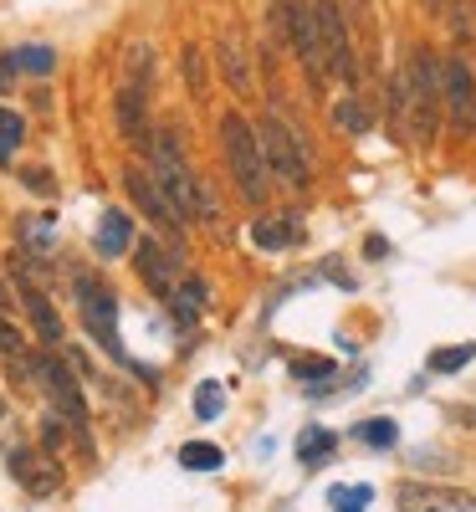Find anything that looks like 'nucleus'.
Here are the masks:
<instances>
[{"instance_id":"obj_1","label":"nucleus","mask_w":476,"mask_h":512,"mask_svg":"<svg viewBox=\"0 0 476 512\" xmlns=\"http://www.w3.org/2000/svg\"><path fill=\"white\" fill-rule=\"evenodd\" d=\"M446 108H441V62L430 47H415L405 57V67L389 82V128L410 144H430L441 128Z\"/></svg>"},{"instance_id":"obj_2","label":"nucleus","mask_w":476,"mask_h":512,"mask_svg":"<svg viewBox=\"0 0 476 512\" xmlns=\"http://www.w3.org/2000/svg\"><path fill=\"white\" fill-rule=\"evenodd\" d=\"M221 154H226V169H231V180H236L241 200L262 205L272 175H267V159H262V139H256V123H251L241 108H226V113H221Z\"/></svg>"},{"instance_id":"obj_3","label":"nucleus","mask_w":476,"mask_h":512,"mask_svg":"<svg viewBox=\"0 0 476 512\" xmlns=\"http://www.w3.org/2000/svg\"><path fill=\"white\" fill-rule=\"evenodd\" d=\"M256 139H262V159H267V175L282 185V190H292V195H302L313 185V169H308V154H302V144H297V134L277 118V113H262L256 118Z\"/></svg>"},{"instance_id":"obj_4","label":"nucleus","mask_w":476,"mask_h":512,"mask_svg":"<svg viewBox=\"0 0 476 512\" xmlns=\"http://www.w3.org/2000/svg\"><path fill=\"white\" fill-rule=\"evenodd\" d=\"M441 108H446V123L456 139L476 134V72L461 52L441 57Z\"/></svg>"},{"instance_id":"obj_5","label":"nucleus","mask_w":476,"mask_h":512,"mask_svg":"<svg viewBox=\"0 0 476 512\" xmlns=\"http://www.w3.org/2000/svg\"><path fill=\"white\" fill-rule=\"evenodd\" d=\"M313 21H318V41L328 57V77L359 88V67H354V36H349V16L338 0H313Z\"/></svg>"},{"instance_id":"obj_6","label":"nucleus","mask_w":476,"mask_h":512,"mask_svg":"<svg viewBox=\"0 0 476 512\" xmlns=\"http://www.w3.org/2000/svg\"><path fill=\"white\" fill-rule=\"evenodd\" d=\"M72 287H77V308H82V323H88V333L98 338L113 359H123V344H118V297H113V287H103L93 272H77Z\"/></svg>"},{"instance_id":"obj_7","label":"nucleus","mask_w":476,"mask_h":512,"mask_svg":"<svg viewBox=\"0 0 476 512\" xmlns=\"http://www.w3.org/2000/svg\"><path fill=\"white\" fill-rule=\"evenodd\" d=\"M287 47L297 52L302 72H308L313 93L328 82V57H323V41H318V21H313V0H287Z\"/></svg>"},{"instance_id":"obj_8","label":"nucleus","mask_w":476,"mask_h":512,"mask_svg":"<svg viewBox=\"0 0 476 512\" xmlns=\"http://www.w3.org/2000/svg\"><path fill=\"white\" fill-rule=\"evenodd\" d=\"M134 267H139V282L159 297V303H175V292L185 282V267H180L175 251H164L154 236H139L134 241Z\"/></svg>"},{"instance_id":"obj_9","label":"nucleus","mask_w":476,"mask_h":512,"mask_svg":"<svg viewBox=\"0 0 476 512\" xmlns=\"http://www.w3.org/2000/svg\"><path fill=\"white\" fill-rule=\"evenodd\" d=\"M123 190H128V200L139 205V216H149L154 231H164V236H180V231H185V221L175 216V205L164 200V190H159V180L149 175V169L128 164V169H123Z\"/></svg>"},{"instance_id":"obj_10","label":"nucleus","mask_w":476,"mask_h":512,"mask_svg":"<svg viewBox=\"0 0 476 512\" xmlns=\"http://www.w3.org/2000/svg\"><path fill=\"white\" fill-rule=\"evenodd\" d=\"M6 466H11V477H16V487H21L26 497H57V492H62V466H57L52 451L16 446V451L6 456Z\"/></svg>"},{"instance_id":"obj_11","label":"nucleus","mask_w":476,"mask_h":512,"mask_svg":"<svg viewBox=\"0 0 476 512\" xmlns=\"http://www.w3.org/2000/svg\"><path fill=\"white\" fill-rule=\"evenodd\" d=\"M395 507L400 512H476V492L441 487V482H400Z\"/></svg>"},{"instance_id":"obj_12","label":"nucleus","mask_w":476,"mask_h":512,"mask_svg":"<svg viewBox=\"0 0 476 512\" xmlns=\"http://www.w3.org/2000/svg\"><path fill=\"white\" fill-rule=\"evenodd\" d=\"M343 16H349V36H354V67L359 82L379 72V16H374V0H338Z\"/></svg>"},{"instance_id":"obj_13","label":"nucleus","mask_w":476,"mask_h":512,"mask_svg":"<svg viewBox=\"0 0 476 512\" xmlns=\"http://www.w3.org/2000/svg\"><path fill=\"white\" fill-rule=\"evenodd\" d=\"M113 123H118V134L128 144L149 149L154 128H149V88H144V82H123V88L113 93Z\"/></svg>"},{"instance_id":"obj_14","label":"nucleus","mask_w":476,"mask_h":512,"mask_svg":"<svg viewBox=\"0 0 476 512\" xmlns=\"http://www.w3.org/2000/svg\"><path fill=\"white\" fill-rule=\"evenodd\" d=\"M16 292H21V303H26V318H31L36 338H41V349L57 354V349H62V318H57V308H52V297L26 277V267H16Z\"/></svg>"},{"instance_id":"obj_15","label":"nucleus","mask_w":476,"mask_h":512,"mask_svg":"<svg viewBox=\"0 0 476 512\" xmlns=\"http://www.w3.org/2000/svg\"><path fill=\"white\" fill-rule=\"evenodd\" d=\"M215 62H221V77L231 82V93H251V52L241 31H221V41H215Z\"/></svg>"},{"instance_id":"obj_16","label":"nucleus","mask_w":476,"mask_h":512,"mask_svg":"<svg viewBox=\"0 0 476 512\" xmlns=\"http://www.w3.org/2000/svg\"><path fill=\"white\" fill-rule=\"evenodd\" d=\"M93 246H98L103 262H113V256H128V251H134V221H128L123 210H103Z\"/></svg>"},{"instance_id":"obj_17","label":"nucleus","mask_w":476,"mask_h":512,"mask_svg":"<svg viewBox=\"0 0 476 512\" xmlns=\"http://www.w3.org/2000/svg\"><path fill=\"white\" fill-rule=\"evenodd\" d=\"M302 236V226H297V216H262L251 226V241L262 246V251H282V246H292Z\"/></svg>"},{"instance_id":"obj_18","label":"nucleus","mask_w":476,"mask_h":512,"mask_svg":"<svg viewBox=\"0 0 476 512\" xmlns=\"http://www.w3.org/2000/svg\"><path fill=\"white\" fill-rule=\"evenodd\" d=\"M333 123H338V134H369L374 128V113H369V93H349L338 108H333Z\"/></svg>"},{"instance_id":"obj_19","label":"nucleus","mask_w":476,"mask_h":512,"mask_svg":"<svg viewBox=\"0 0 476 512\" xmlns=\"http://www.w3.org/2000/svg\"><path fill=\"white\" fill-rule=\"evenodd\" d=\"M205 297H210V287H205L200 277H185V282H180V292H175V303H169V313H175V318L190 328V323L205 313Z\"/></svg>"},{"instance_id":"obj_20","label":"nucleus","mask_w":476,"mask_h":512,"mask_svg":"<svg viewBox=\"0 0 476 512\" xmlns=\"http://www.w3.org/2000/svg\"><path fill=\"white\" fill-rule=\"evenodd\" d=\"M333 456V431H323V425H308V431L297 436V461L302 466H328Z\"/></svg>"},{"instance_id":"obj_21","label":"nucleus","mask_w":476,"mask_h":512,"mask_svg":"<svg viewBox=\"0 0 476 512\" xmlns=\"http://www.w3.org/2000/svg\"><path fill=\"white\" fill-rule=\"evenodd\" d=\"M11 62H16V72H36V77H47V72L57 67V52H52V47H41V41H26V47H16V52H11Z\"/></svg>"},{"instance_id":"obj_22","label":"nucleus","mask_w":476,"mask_h":512,"mask_svg":"<svg viewBox=\"0 0 476 512\" xmlns=\"http://www.w3.org/2000/svg\"><path fill=\"white\" fill-rule=\"evenodd\" d=\"M21 139H26V118H21L16 108H0V164L16 159Z\"/></svg>"},{"instance_id":"obj_23","label":"nucleus","mask_w":476,"mask_h":512,"mask_svg":"<svg viewBox=\"0 0 476 512\" xmlns=\"http://www.w3.org/2000/svg\"><path fill=\"white\" fill-rule=\"evenodd\" d=\"M149 77H154V47L149 41H134V47L123 52V82H144L149 88Z\"/></svg>"},{"instance_id":"obj_24","label":"nucleus","mask_w":476,"mask_h":512,"mask_svg":"<svg viewBox=\"0 0 476 512\" xmlns=\"http://www.w3.org/2000/svg\"><path fill=\"white\" fill-rule=\"evenodd\" d=\"M226 456H221V446H210V441H190V446H180V466H190V472H215Z\"/></svg>"},{"instance_id":"obj_25","label":"nucleus","mask_w":476,"mask_h":512,"mask_svg":"<svg viewBox=\"0 0 476 512\" xmlns=\"http://www.w3.org/2000/svg\"><path fill=\"white\" fill-rule=\"evenodd\" d=\"M446 26H451V36L461 41V47H471V41H476V16H471V6H466V0H451Z\"/></svg>"},{"instance_id":"obj_26","label":"nucleus","mask_w":476,"mask_h":512,"mask_svg":"<svg viewBox=\"0 0 476 512\" xmlns=\"http://www.w3.org/2000/svg\"><path fill=\"white\" fill-rule=\"evenodd\" d=\"M471 359H476V344H456V349H436V354H430V369H436V374H456Z\"/></svg>"},{"instance_id":"obj_27","label":"nucleus","mask_w":476,"mask_h":512,"mask_svg":"<svg viewBox=\"0 0 476 512\" xmlns=\"http://www.w3.org/2000/svg\"><path fill=\"white\" fill-rule=\"evenodd\" d=\"M67 436H72V425L52 410L47 420H41V451H52V456H62V446H67Z\"/></svg>"},{"instance_id":"obj_28","label":"nucleus","mask_w":476,"mask_h":512,"mask_svg":"<svg viewBox=\"0 0 476 512\" xmlns=\"http://www.w3.org/2000/svg\"><path fill=\"white\" fill-rule=\"evenodd\" d=\"M221 405H226L221 384H215V379H205L200 390H195V420H215V415H221Z\"/></svg>"},{"instance_id":"obj_29","label":"nucleus","mask_w":476,"mask_h":512,"mask_svg":"<svg viewBox=\"0 0 476 512\" xmlns=\"http://www.w3.org/2000/svg\"><path fill=\"white\" fill-rule=\"evenodd\" d=\"M180 67H185V82H190V98H205V52L200 47H185Z\"/></svg>"},{"instance_id":"obj_30","label":"nucleus","mask_w":476,"mask_h":512,"mask_svg":"<svg viewBox=\"0 0 476 512\" xmlns=\"http://www.w3.org/2000/svg\"><path fill=\"white\" fill-rule=\"evenodd\" d=\"M369 497H374L369 487H333V492H328L333 512H364V507H369Z\"/></svg>"},{"instance_id":"obj_31","label":"nucleus","mask_w":476,"mask_h":512,"mask_svg":"<svg viewBox=\"0 0 476 512\" xmlns=\"http://www.w3.org/2000/svg\"><path fill=\"white\" fill-rule=\"evenodd\" d=\"M359 441H364V446H379V451L395 446V420H364V425H359Z\"/></svg>"},{"instance_id":"obj_32","label":"nucleus","mask_w":476,"mask_h":512,"mask_svg":"<svg viewBox=\"0 0 476 512\" xmlns=\"http://www.w3.org/2000/svg\"><path fill=\"white\" fill-rule=\"evenodd\" d=\"M0 354H6V359L26 354V338H21V328H16V323H6V318H0Z\"/></svg>"},{"instance_id":"obj_33","label":"nucleus","mask_w":476,"mask_h":512,"mask_svg":"<svg viewBox=\"0 0 476 512\" xmlns=\"http://www.w3.org/2000/svg\"><path fill=\"white\" fill-rule=\"evenodd\" d=\"M21 185H26V190H36V195H52V190H57L47 169H21Z\"/></svg>"},{"instance_id":"obj_34","label":"nucleus","mask_w":476,"mask_h":512,"mask_svg":"<svg viewBox=\"0 0 476 512\" xmlns=\"http://www.w3.org/2000/svg\"><path fill=\"white\" fill-rule=\"evenodd\" d=\"M11 88H16V62H11V52H0V98Z\"/></svg>"},{"instance_id":"obj_35","label":"nucleus","mask_w":476,"mask_h":512,"mask_svg":"<svg viewBox=\"0 0 476 512\" xmlns=\"http://www.w3.org/2000/svg\"><path fill=\"white\" fill-rule=\"evenodd\" d=\"M425 11H430V16H446V11H451V0H425Z\"/></svg>"},{"instance_id":"obj_36","label":"nucleus","mask_w":476,"mask_h":512,"mask_svg":"<svg viewBox=\"0 0 476 512\" xmlns=\"http://www.w3.org/2000/svg\"><path fill=\"white\" fill-rule=\"evenodd\" d=\"M0 308H6V287H0Z\"/></svg>"},{"instance_id":"obj_37","label":"nucleus","mask_w":476,"mask_h":512,"mask_svg":"<svg viewBox=\"0 0 476 512\" xmlns=\"http://www.w3.org/2000/svg\"><path fill=\"white\" fill-rule=\"evenodd\" d=\"M0 415H6V400H0Z\"/></svg>"}]
</instances>
